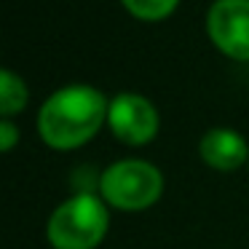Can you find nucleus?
Here are the masks:
<instances>
[{"label":"nucleus","instance_id":"1","mask_svg":"<svg viewBox=\"0 0 249 249\" xmlns=\"http://www.w3.org/2000/svg\"><path fill=\"white\" fill-rule=\"evenodd\" d=\"M107 99L91 86H65L54 91L38 110V134L56 150L81 147L102 129Z\"/></svg>","mask_w":249,"mask_h":249},{"label":"nucleus","instance_id":"2","mask_svg":"<svg viewBox=\"0 0 249 249\" xmlns=\"http://www.w3.org/2000/svg\"><path fill=\"white\" fill-rule=\"evenodd\" d=\"M110 225L107 206L91 193H78L49 220V241L54 249H94Z\"/></svg>","mask_w":249,"mask_h":249},{"label":"nucleus","instance_id":"3","mask_svg":"<svg viewBox=\"0 0 249 249\" xmlns=\"http://www.w3.org/2000/svg\"><path fill=\"white\" fill-rule=\"evenodd\" d=\"M163 177L147 161H118L102 174L99 193L102 201L124 212H140L161 198Z\"/></svg>","mask_w":249,"mask_h":249},{"label":"nucleus","instance_id":"4","mask_svg":"<svg viewBox=\"0 0 249 249\" xmlns=\"http://www.w3.org/2000/svg\"><path fill=\"white\" fill-rule=\"evenodd\" d=\"M206 33L225 56L249 62V0H214L206 14Z\"/></svg>","mask_w":249,"mask_h":249},{"label":"nucleus","instance_id":"5","mask_svg":"<svg viewBox=\"0 0 249 249\" xmlns=\"http://www.w3.org/2000/svg\"><path fill=\"white\" fill-rule=\"evenodd\" d=\"M107 124L113 134L126 145H145L158 134V113L140 94H115L107 110Z\"/></svg>","mask_w":249,"mask_h":249},{"label":"nucleus","instance_id":"6","mask_svg":"<svg viewBox=\"0 0 249 249\" xmlns=\"http://www.w3.org/2000/svg\"><path fill=\"white\" fill-rule=\"evenodd\" d=\"M201 158L212 169L220 172H233L244 161H249V147L238 131L231 129H212L201 140Z\"/></svg>","mask_w":249,"mask_h":249},{"label":"nucleus","instance_id":"7","mask_svg":"<svg viewBox=\"0 0 249 249\" xmlns=\"http://www.w3.org/2000/svg\"><path fill=\"white\" fill-rule=\"evenodd\" d=\"M27 105V86L24 81L17 75L14 70H3L0 72V113L14 115Z\"/></svg>","mask_w":249,"mask_h":249},{"label":"nucleus","instance_id":"8","mask_svg":"<svg viewBox=\"0 0 249 249\" xmlns=\"http://www.w3.org/2000/svg\"><path fill=\"white\" fill-rule=\"evenodd\" d=\"M121 3L131 17L145 19V22H158V19H166L177 8L179 0H121Z\"/></svg>","mask_w":249,"mask_h":249},{"label":"nucleus","instance_id":"9","mask_svg":"<svg viewBox=\"0 0 249 249\" xmlns=\"http://www.w3.org/2000/svg\"><path fill=\"white\" fill-rule=\"evenodd\" d=\"M17 140H19V131H17V126L11 124V121H3L0 124V150H11L14 145H17Z\"/></svg>","mask_w":249,"mask_h":249}]
</instances>
